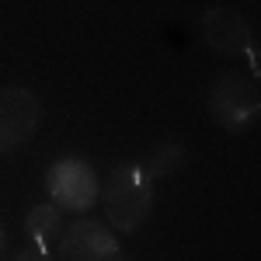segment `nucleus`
<instances>
[{"label":"nucleus","instance_id":"f257e3e1","mask_svg":"<svg viewBox=\"0 0 261 261\" xmlns=\"http://www.w3.org/2000/svg\"><path fill=\"white\" fill-rule=\"evenodd\" d=\"M153 181L146 178L140 161H122L101 185L105 220L115 233H136L153 213Z\"/></svg>","mask_w":261,"mask_h":261},{"label":"nucleus","instance_id":"f03ea898","mask_svg":"<svg viewBox=\"0 0 261 261\" xmlns=\"http://www.w3.org/2000/svg\"><path fill=\"white\" fill-rule=\"evenodd\" d=\"M209 115L216 125L230 133H244L261 119V94L251 77H244L237 70L220 73L209 87Z\"/></svg>","mask_w":261,"mask_h":261},{"label":"nucleus","instance_id":"7ed1b4c3","mask_svg":"<svg viewBox=\"0 0 261 261\" xmlns=\"http://www.w3.org/2000/svg\"><path fill=\"white\" fill-rule=\"evenodd\" d=\"M45 195L60 213H87L101 199V178L84 157H60L45 171Z\"/></svg>","mask_w":261,"mask_h":261},{"label":"nucleus","instance_id":"20e7f679","mask_svg":"<svg viewBox=\"0 0 261 261\" xmlns=\"http://www.w3.org/2000/svg\"><path fill=\"white\" fill-rule=\"evenodd\" d=\"M56 261H122L119 233L98 220L70 223L56 241Z\"/></svg>","mask_w":261,"mask_h":261},{"label":"nucleus","instance_id":"39448f33","mask_svg":"<svg viewBox=\"0 0 261 261\" xmlns=\"http://www.w3.org/2000/svg\"><path fill=\"white\" fill-rule=\"evenodd\" d=\"M42 101L28 87H0V153H11L39 133Z\"/></svg>","mask_w":261,"mask_h":261},{"label":"nucleus","instance_id":"423d86ee","mask_svg":"<svg viewBox=\"0 0 261 261\" xmlns=\"http://www.w3.org/2000/svg\"><path fill=\"white\" fill-rule=\"evenodd\" d=\"M202 39L220 56H247L251 45V21L241 7L216 4L202 14Z\"/></svg>","mask_w":261,"mask_h":261},{"label":"nucleus","instance_id":"0eeeda50","mask_svg":"<svg viewBox=\"0 0 261 261\" xmlns=\"http://www.w3.org/2000/svg\"><path fill=\"white\" fill-rule=\"evenodd\" d=\"M24 233H28V241L35 244V247H45L49 251V244L60 241V233H63V213L53 202L32 205L28 216H24Z\"/></svg>","mask_w":261,"mask_h":261},{"label":"nucleus","instance_id":"6e6552de","mask_svg":"<svg viewBox=\"0 0 261 261\" xmlns=\"http://www.w3.org/2000/svg\"><path fill=\"white\" fill-rule=\"evenodd\" d=\"M188 161V153H185V143L181 140H167L161 146H153L150 150V157L140 161V167L146 171V178L157 181V178H171V174H178L181 167Z\"/></svg>","mask_w":261,"mask_h":261},{"label":"nucleus","instance_id":"1a4fd4ad","mask_svg":"<svg viewBox=\"0 0 261 261\" xmlns=\"http://www.w3.org/2000/svg\"><path fill=\"white\" fill-rule=\"evenodd\" d=\"M14 261H56L53 258V251H45V247H35V244H28L24 251L14 254Z\"/></svg>","mask_w":261,"mask_h":261},{"label":"nucleus","instance_id":"9d476101","mask_svg":"<svg viewBox=\"0 0 261 261\" xmlns=\"http://www.w3.org/2000/svg\"><path fill=\"white\" fill-rule=\"evenodd\" d=\"M4 247H7V233H4V223H0V254H4Z\"/></svg>","mask_w":261,"mask_h":261}]
</instances>
